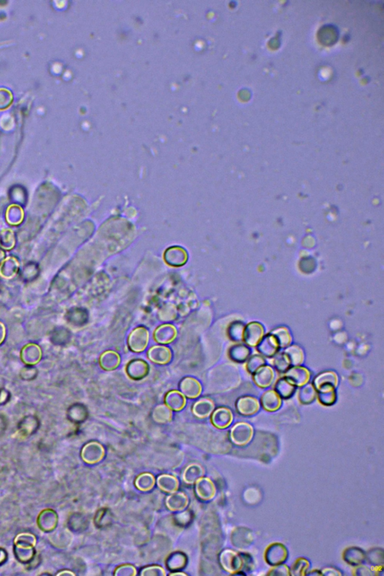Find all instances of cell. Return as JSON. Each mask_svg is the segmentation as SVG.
<instances>
[{
    "mask_svg": "<svg viewBox=\"0 0 384 576\" xmlns=\"http://www.w3.org/2000/svg\"><path fill=\"white\" fill-rule=\"evenodd\" d=\"M141 575H165V572H164V569H162V568L159 567H151L144 569Z\"/></svg>",
    "mask_w": 384,
    "mask_h": 576,
    "instance_id": "7bdbcfd3",
    "label": "cell"
},
{
    "mask_svg": "<svg viewBox=\"0 0 384 576\" xmlns=\"http://www.w3.org/2000/svg\"><path fill=\"white\" fill-rule=\"evenodd\" d=\"M214 410V403L209 398H203L195 404L193 413L199 418L209 416Z\"/></svg>",
    "mask_w": 384,
    "mask_h": 576,
    "instance_id": "cb8c5ba5",
    "label": "cell"
},
{
    "mask_svg": "<svg viewBox=\"0 0 384 576\" xmlns=\"http://www.w3.org/2000/svg\"><path fill=\"white\" fill-rule=\"evenodd\" d=\"M220 562L222 567L231 573H237L242 567L240 556L232 550H225L220 555Z\"/></svg>",
    "mask_w": 384,
    "mask_h": 576,
    "instance_id": "277c9868",
    "label": "cell"
},
{
    "mask_svg": "<svg viewBox=\"0 0 384 576\" xmlns=\"http://www.w3.org/2000/svg\"><path fill=\"white\" fill-rule=\"evenodd\" d=\"M196 491L201 499L207 501L214 497L216 494V487L209 479H199L196 482Z\"/></svg>",
    "mask_w": 384,
    "mask_h": 576,
    "instance_id": "ffe728a7",
    "label": "cell"
},
{
    "mask_svg": "<svg viewBox=\"0 0 384 576\" xmlns=\"http://www.w3.org/2000/svg\"><path fill=\"white\" fill-rule=\"evenodd\" d=\"M233 421V413L228 408H220L213 413L212 423L218 429L228 427Z\"/></svg>",
    "mask_w": 384,
    "mask_h": 576,
    "instance_id": "2e32d148",
    "label": "cell"
},
{
    "mask_svg": "<svg viewBox=\"0 0 384 576\" xmlns=\"http://www.w3.org/2000/svg\"><path fill=\"white\" fill-rule=\"evenodd\" d=\"M58 517L53 509H44L40 512L37 519L39 528L45 532L54 530L57 525Z\"/></svg>",
    "mask_w": 384,
    "mask_h": 576,
    "instance_id": "8fae6325",
    "label": "cell"
},
{
    "mask_svg": "<svg viewBox=\"0 0 384 576\" xmlns=\"http://www.w3.org/2000/svg\"><path fill=\"white\" fill-rule=\"evenodd\" d=\"M159 487L166 492H176L178 489V481L174 476L170 475H162L158 479Z\"/></svg>",
    "mask_w": 384,
    "mask_h": 576,
    "instance_id": "f546056e",
    "label": "cell"
},
{
    "mask_svg": "<svg viewBox=\"0 0 384 576\" xmlns=\"http://www.w3.org/2000/svg\"><path fill=\"white\" fill-rule=\"evenodd\" d=\"M165 403L170 410L179 411H181L185 407L186 401L183 393L174 390L166 395Z\"/></svg>",
    "mask_w": 384,
    "mask_h": 576,
    "instance_id": "7402d4cb",
    "label": "cell"
},
{
    "mask_svg": "<svg viewBox=\"0 0 384 576\" xmlns=\"http://www.w3.org/2000/svg\"><path fill=\"white\" fill-rule=\"evenodd\" d=\"M289 569L284 565H278V567L273 569L271 572H270V575H290Z\"/></svg>",
    "mask_w": 384,
    "mask_h": 576,
    "instance_id": "ee69618b",
    "label": "cell"
},
{
    "mask_svg": "<svg viewBox=\"0 0 384 576\" xmlns=\"http://www.w3.org/2000/svg\"><path fill=\"white\" fill-rule=\"evenodd\" d=\"M284 351L291 366H300L304 361V352L302 348L298 345L287 347Z\"/></svg>",
    "mask_w": 384,
    "mask_h": 576,
    "instance_id": "4316f807",
    "label": "cell"
},
{
    "mask_svg": "<svg viewBox=\"0 0 384 576\" xmlns=\"http://www.w3.org/2000/svg\"><path fill=\"white\" fill-rule=\"evenodd\" d=\"M274 391L279 395L281 398H291L296 391V386L291 383L285 377H281L278 379L274 386Z\"/></svg>",
    "mask_w": 384,
    "mask_h": 576,
    "instance_id": "d6986e66",
    "label": "cell"
},
{
    "mask_svg": "<svg viewBox=\"0 0 384 576\" xmlns=\"http://www.w3.org/2000/svg\"><path fill=\"white\" fill-rule=\"evenodd\" d=\"M237 411L243 416H252L259 411L260 402L255 397L242 396L236 403Z\"/></svg>",
    "mask_w": 384,
    "mask_h": 576,
    "instance_id": "8992f818",
    "label": "cell"
},
{
    "mask_svg": "<svg viewBox=\"0 0 384 576\" xmlns=\"http://www.w3.org/2000/svg\"><path fill=\"white\" fill-rule=\"evenodd\" d=\"M253 434V428L250 424L246 423H237L231 429V439L236 445H246L252 440Z\"/></svg>",
    "mask_w": 384,
    "mask_h": 576,
    "instance_id": "6da1fadb",
    "label": "cell"
},
{
    "mask_svg": "<svg viewBox=\"0 0 384 576\" xmlns=\"http://www.w3.org/2000/svg\"><path fill=\"white\" fill-rule=\"evenodd\" d=\"M244 328H245V325L242 322L235 321L231 323L228 330H227V333H228V336L231 340L235 341V342H240V341H242Z\"/></svg>",
    "mask_w": 384,
    "mask_h": 576,
    "instance_id": "836d02e7",
    "label": "cell"
},
{
    "mask_svg": "<svg viewBox=\"0 0 384 576\" xmlns=\"http://www.w3.org/2000/svg\"><path fill=\"white\" fill-rule=\"evenodd\" d=\"M149 372V366L143 359L131 360L126 366V373L133 380L144 378Z\"/></svg>",
    "mask_w": 384,
    "mask_h": 576,
    "instance_id": "7c38bea8",
    "label": "cell"
},
{
    "mask_svg": "<svg viewBox=\"0 0 384 576\" xmlns=\"http://www.w3.org/2000/svg\"><path fill=\"white\" fill-rule=\"evenodd\" d=\"M14 553L16 557L21 562H29L34 555V550L32 547H22V546H15Z\"/></svg>",
    "mask_w": 384,
    "mask_h": 576,
    "instance_id": "f35d334b",
    "label": "cell"
},
{
    "mask_svg": "<svg viewBox=\"0 0 384 576\" xmlns=\"http://www.w3.org/2000/svg\"><path fill=\"white\" fill-rule=\"evenodd\" d=\"M270 333L276 338L279 349L280 348H287L292 342V337H291L289 330L286 327H278Z\"/></svg>",
    "mask_w": 384,
    "mask_h": 576,
    "instance_id": "d4e9b609",
    "label": "cell"
},
{
    "mask_svg": "<svg viewBox=\"0 0 384 576\" xmlns=\"http://www.w3.org/2000/svg\"><path fill=\"white\" fill-rule=\"evenodd\" d=\"M338 383V377L334 372H324L319 374L313 380L315 390L324 388L336 389Z\"/></svg>",
    "mask_w": 384,
    "mask_h": 576,
    "instance_id": "4fadbf2b",
    "label": "cell"
},
{
    "mask_svg": "<svg viewBox=\"0 0 384 576\" xmlns=\"http://www.w3.org/2000/svg\"><path fill=\"white\" fill-rule=\"evenodd\" d=\"M148 356L152 362L164 365L171 360L172 354L170 350L166 347L155 346L149 349Z\"/></svg>",
    "mask_w": 384,
    "mask_h": 576,
    "instance_id": "9a60e30c",
    "label": "cell"
},
{
    "mask_svg": "<svg viewBox=\"0 0 384 576\" xmlns=\"http://www.w3.org/2000/svg\"><path fill=\"white\" fill-rule=\"evenodd\" d=\"M261 405L263 409L274 412L281 408V398L274 390H267L262 395Z\"/></svg>",
    "mask_w": 384,
    "mask_h": 576,
    "instance_id": "ac0fdd59",
    "label": "cell"
},
{
    "mask_svg": "<svg viewBox=\"0 0 384 576\" xmlns=\"http://www.w3.org/2000/svg\"><path fill=\"white\" fill-rule=\"evenodd\" d=\"M83 459L89 464H95L101 461L105 455V450L102 445L98 443L93 442L88 444L83 449Z\"/></svg>",
    "mask_w": 384,
    "mask_h": 576,
    "instance_id": "9c48e42d",
    "label": "cell"
},
{
    "mask_svg": "<svg viewBox=\"0 0 384 576\" xmlns=\"http://www.w3.org/2000/svg\"><path fill=\"white\" fill-rule=\"evenodd\" d=\"M159 319L162 321H171L177 317V310L175 307L165 306L160 310L159 314Z\"/></svg>",
    "mask_w": 384,
    "mask_h": 576,
    "instance_id": "60d3db41",
    "label": "cell"
},
{
    "mask_svg": "<svg viewBox=\"0 0 384 576\" xmlns=\"http://www.w3.org/2000/svg\"><path fill=\"white\" fill-rule=\"evenodd\" d=\"M317 397V391L312 383H306L300 387L298 393L300 403L309 405L313 402Z\"/></svg>",
    "mask_w": 384,
    "mask_h": 576,
    "instance_id": "484cf974",
    "label": "cell"
},
{
    "mask_svg": "<svg viewBox=\"0 0 384 576\" xmlns=\"http://www.w3.org/2000/svg\"><path fill=\"white\" fill-rule=\"evenodd\" d=\"M317 397L319 402L324 406H331L334 405L337 400V394L335 388H324L316 390Z\"/></svg>",
    "mask_w": 384,
    "mask_h": 576,
    "instance_id": "83f0119b",
    "label": "cell"
},
{
    "mask_svg": "<svg viewBox=\"0 0 384 576\" xmlns=\"http://www.w3.org/2000/svg\"><path fill=\"white\" fill-rule=\"evenodd\" d=\"M264 358L260 354H254L247 359L246 370L249 374L253 375L261 366H264Z\"/></svg>",
    "mask_w": 384,
    "mask_h": 576,
    "instance_id": "8d00e7d4",
    "label": "cell"
},
{
    "mask_svg": "<svg viewBox=\"0 0 384 576\" xmlns=\"http://www.w3.org/2000/svg\"><path fill=\"white\" fill-rule=\"evenodd\" d=\"M149 342V332L144 327H138L128 337V346L134 352L140 353L146 349Z\"/></svg>",
    "mask_w": 384,
    "mask_h": 576,
    "instance_id": "7a4b0ae2",
    "label": "cell"
},
{
    "mask_svg": "<svg viewBox=\"0 0 384 576\" xmlns=\"http://www.w3.org/2000/svg\"><path fill=\"white\" fill-rule=\"evenodd\" d=\"M154 483L153 476L149 473H144L137 479L136 486L141 491H149L153 487Z\"/></svg>",
    "mask_w": 384,
    "mask_h": 576,
    "instance_id": "74e56055",
    "label": "cell"
},
{
    "mask_svg": "<svg viewBox=\"0 0 384 576\" xmlns=\"http://www.w3.org/2000/svg\"><path fill=\"white\" fill-rule=\"evenodd\" d=\"M309 566V563L306 560L301 558V559L297 560V562L295 563L292 568V571L295 575H302V571L307 569Z\"/></svg>",
    "mask_w": 384,
    "mask_h": 576,
    "instance_id": "b9f144b4",
    "label": "cell"
},
{
    "mask_svg": "<svg viewBox=\"0 0 384 576\" xmlns=\"http://www.w3.org/2000/svg\"><path fill=\"white\" fill-rule=\"evenodd\" d=\"M256 349L262 356L273 358L279 351V347L274 336L269 333L262 338Z\"/></svg>",
    "mask_w": 384,
    "mask_h": 576,
    "instance_id": "52a82bcc",
    "label": "cell"
},
{
    "mask_svg": "<svg viewBox=\"0 0 384 576\" xmlns=\"http://www.w3.org/2000/svg\"><path fill=\"white\" fill-rule=\"evenodd\" d=\"M182 393L189 398H195L201 395L202 387L198 380L193 377H185L180 385Z\"/></svg>",
    "mask_w": 384,
    "mask_h": 576,
    "instance_id": "e0dca14e",
    "label": "cell"
},
{
    "mask_svg": "<svg viewBox=\"0 0 384 576\" xmlns=\"http://www.w3.org/2000/svg\"><path fill=\"white\" fill-rule=\"evenodd\" d=\"M6 558H7V554H6V551L3 548H0V564H3L6 561Z\"/></svg>",
    "mask_w": 384,
    "mask_h": 576,
    "instance_id": "f6af8a7d",
    "label": "cell"
},
{
    "mask_svg": "<svg viewBox=\"0 0 384 576\" xmlns=\"http://www.w3.org/2000/svg\"><path fill=\"white\" fill-rule=\"evenodd\" d=\"M185 575V573H183V572H182V573H180V572H177V573H172V574H170V575Z\"/></svg>",
    "mask_w": 384,
    "mask_h": 576,
    "instance_id": "7dc6e473",
    "label": "cell"
},
{
    "mask_svg": "<svg viewBox=\"0 0 384 576\" xmlns=\"http://www.w3.org/2000/svg\"><path fill=\"white\" fill-rule=\"evenodd\" d=\"M284 377L296 387H302L310 380V372L302 366H292L284 373Z\"/></svg>",
    "mask_w": 384,
    "mask_h": 576,
    "instance_id": "5b68a950",
    "label": "cell"
},
{
    "mask_svg": "<svg viewBox=\"0 0 384 576\" xmlns=\"http://www.w3.org/2000/svg\"><path fill=\"white\" fill-rule=\"evenodd\" d=\"M177 335V329L173 325L163 324L156 329L154 333V338L160 344H168L175 339Z\"/></svg>",
    "mask_w": 384,
    "mask_h": 576,
    "instance_id": "5bb4252c",
    "label": "cell"
},
{
    "mask_svg": "<svg viewBox=\"0 0 384 576\" xmlns=\"http://www.w3.org/2000/svg\"><path fill=\"white\" fill-rule=\"evenodd\" d=\"M264 336V327L258 322H252L245 326L243 332L244 342L249 347H256Z\"/></svg>",
    "mask_w": 384,
    "mask_h": 576,
    "instance_id": "3957f363",
    "label": "cell"
},
{
    "mask_svg": "<svg viewBox=\"0 0 384 576\" xmlns=\"http://www.w3.org/2000/svg\"><path fill=\"white\" fill-rule=\"evenodd\" d=\"M272 365L276 369L279 373H285L288 369L291 368L289 360L284 353H279L273 356L272 359Z\"/></svg>",
    "mask_w": 384,
    "mask_h": 576,
    "instance_id": "d6a6232c",
    "label": "cell"
},
{
    "mask_svg": "<svg viewBox=\"0 0 384 576\" xmlns=\"http://www.w3.org/2000/svg\"><path fill=\"white\" fill-rule=\"evenodd\" d=\"M13 95L6 88H0V110L7 109L12 104Z\"/></svg>",
    "mask_w": 384,
    "mask_h": 576,
    "instance_id": "ab89813d",
    "label": "cell"
},
{
    "mask_svg": "<svg viewBox=\"0 0 384 576\" xmlns=\"http://www.w3.org/2000/svg\"><path fill=\"white\" fill-rule=\"evenodd\" d=\"M344 559L351 565H359L364 560V554L358 548H351L345 551Z\"/></svg>",
    "mask_w": 384,
    "mask_h": 576,
    "instance_id": "e575fe53",
    "label": "cell"
},
{
    "mask_svg": "<svg viewBox=\"0 0 384 576\" xmlns=\"http://www.w3.org/2000/svg\"><path fill=\"white\" fill-rule=\"evenodd\" d=\"M251 351L248 347L242 344H236L231 346L228 351V356L234 362L242 363L246 362L249 358Z\"/></svg>",
    "mask_w": 384,
    "mask_h": 576,
    "instance_id": "44dd1931",
    "label": "cell"
},
{
    "mask_svg": "<svg viewBox=\"0 0 384 576\" xmlns=\"http://www.w3.org/2000/svg\"><path fill=\"white\" fill-rule=\"evenodd\" d=\"M203 474V470L202 467L194 464L186 468L184 473L183 479L187 483H196L198 479H201Z\"/></svg>",
    "mask_w": 384,
    "mask_h": 576,
    "instance_id": "1f68e13d",
    "label": "cell"
},
{
    "mask_svg": "<svg viewBox=\"0 0 384 576\" xmlns=\"http://www.w3.org/2000/svg\"><path fill=\"white\" fill-rule=\"evenodd\" d=\"M275 378L273 369L269 366H263L253 374V380L255 383L260 388H267Z\"/></svg>",
    "mask_w": 384,
    "mask_h": 576,
    "instance_id": "30bf717a",
    "label": "cell"
},
{
    "mask_svg": "<svg viewBox=\"0 0 384 576\" xmlns=\"http://www.w3.org/2000/svg\"><path fill=\"white\" fill-rule=\"evenodd\" d=\"M14 545L22 547H32L36 545V538L32 533H20L14 539Z\"/></svg>",
    "mask_w": 384,
    "mask_h": 576,
    "instance_id": "d590c367",
    "label": "cell"
},
{
    "mask_svg": "<svg viewBox=\"0 0 384 576\" xmlns=\"http://www.w3.org/2000/svg\"><path fill=\"white\" fill-rule=\"evenodd\" d=\"M188 504V499L183 493H175L167 500V505L172 511L182 510Z\"/></svg>",
    "mask_w": 384,
    "mask_h": 576,
    "instance_id": "f1b7e54d",
    "label": "cell"
},
{
    "mask_svg": "<svg viewBox=\"0 0 384 576\" xmlns=\"http://www.w3.org/2000/svg\"><path fill=\"white\" fill-rule=\"evenodd\" d=\"M287 556L286 548L280 543H274L266 549V561L271 565H279L282 564Z\"/></svg>",
    "mask_w": 384,
    "mask_h": 576,
    "instance_id": "ba28073f",
    "label": "cell"
},
{
    "mask_svg": "<svg viewBox=\"0 0 384 576\" xmlns=\"http://www.w3.org/2000/svg\"><path fill=\"white\" fill-rule=\"evenodd\" d=\"M99 363L104 370L112 371L120 365V357L114 351H107L101 356Z\"/></svg>",
    "mask_w": 384,
    "mask_h": 576,
    "instance_id": "603a6c76",
    "label": "cell"
},
{
    "mask_svg": "<svg viewBox=\"0 0 384 576\" xmlns=\"http://www.w3.org/2000/svg\"><path fill=\"white\" fill-rule=\"evenodd\" d=\"M66 575H74V574L73 573V572H70V571H63V572L58 573L57 575H66Z\"/></svg>",
    "mask_w": 384,
    "mask_h": 576,
    "instance_id": "bcb514c9",
    "label": "cell"
},
{
    "mask_svg": "<svg viewBox=\"0 0 384 576\" xmlns=\"http://www.w3.org/2000/svg\"><path fill=\"white\" fill-rule=\"evenodd\" d=\"M152 417L156 422L167 423L172 419V411L167 405H159L155 408Z\"/></svg>",
    "mask_w": 384,
    "mask_h": 576,
    "instance_id": "4dcf8cb0",
    "label": "cell"
}]
</instances>
